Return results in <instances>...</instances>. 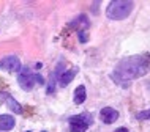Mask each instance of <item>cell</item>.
Wrapping results in <instances>:
<instances>
[{
  "label": "cell",
  "mask_w": 150,
  "mask_h": 132,
  "mask_svg": "<svg viewBox=\"0 0 150 132\" xmlns=\"http://www.w3.org/2000/svg\"><path fill=\"white\" fill-rule=\"evenodd\" d=\"M0 98H2L3 101H5L8 105H10V109L13 110L14 113H22V107L19 105V102H16L8 93H3V91H2V93H0Z\"/></svg>",
  "instance_id": "cell-8"
},
{
  "label": "cell",
  "mask_w": 150,
  "mask_h": 132,
  "mask_svg": "<svg viewBox=\"0 0 150 132\" xmlns=\"http://www.w3.org/2000/svg\"><path fill=\"white\" fill-rule=\"evenodd\" d=\"M79 41H81V43H87V41H88L87 31H79Z\"/></svg>",
  "instance_id": "cell-13"
},
{
  "label": "cell",
  "mask_w": 150,
  "mask_h": 132,
  "mask_svg": "<svg viewBox=\"0 0 150 132\" xmlns=\"http://www.w3.org/2000/svg\"><path fill=\"white\" fill-rule=\"evenodd\" d=\"M70 131L71 132H86L93 123V117L90 113H79L70 117Z\"/></svg>",
  "instance_id": "cell-3"
},
{
  "label": "cell",
  "mask_w": 150,
  "mask_h": 132,
  "mask_svg": "<svg viewBox=\"0 0 150 132\" xmlns=\"http://www.w3.org/2000/svg\"><path fill=\"white\" fill-rule=\"evenodd\" d=\"M150 58L145 55H133L127 57L117 63L111 74V79L122 87H128V83L134 79H139L149 73Z\"/></svg>",
  "instance_id": "cell-1"
},
{
  "label": "cell",
  "mask_w": 150,
  "mask_h": 132,
  "mask_svg": "<svg viewBox=\"0 0 150 132\" xmlns=\"http://www.w3.org/2000/svg\"><path fill=\"white\" fill-rule=\"evenodd\" d=\"M114 132H129V131L127 129V127H119V129H115Z\"/></svg>",
  "instance_id": "cell-14"
},
{
  "label": "cell",
  "mask_w": 150,
  "mask_h": 132,
  "mask_svg": "<svg viewBox=\"0 0 150 132\" xmlns=\"http://www.w3.org/2000/svg\"><path fill=\"white\" fill-rule=\"evenodd\" d=\"M136 118H137V119H149V121H150V109L136 113Z\"/></svg>",
  "instance_id": "cell-12"
},
{
  "label": "cell",
  "mask_w": 150,
  "mask_h": 132,
  "mask_svg": "<svg viewBox=\"0 0 150 132\" xmlns=\"http://www.w3.org/2000/svg\"><path fill=\"white\" fill-rule=\"evenodd\" d=\"M76 73H78V69H76V68H74V69H68V71H65V73L59 77V83H60L62 87H67L68 83H70L73 79H74Z\"/></svg>",
  "instance_id": "cell-10"
},
{
  "label": "cell",
  "mask_w": 150,
  "mask_h": 132,
  "mask_svg": "<svg viewBox=\"0 0 150 132\" xmlns=\"http://www.w3.org/2000/svg\"><path fill=\"white\" fill-rule=\"evenodd\" d=\"M0 68L6 71H11V73H19L21 71V61L16 55H8V57L0 60Z\"/></svg>",
  "instance_id": "cell-5"
},
{
  "label": "cell",
  "mask_w": 150,
  "mask_h": 132,
  "mask_svg": "<svg viewBox=\"0 0 150 132\" xmlns=\"http://www.w3.org/2000/svg\"><path fill=\"white\" fill-rule=\"evenodd\" d=\"M86 98H87L86 87H84V85H79V87L74 90V98H73V101H74V104H82L84 101H86Z\"/></svg>",
  "instance_id": "cell-11"
},
{
  "label": "cell",
  "mask_w": 150,
  "mask_h": 132,
  "mask_svg": "<svg viewBox=\"0 0 150 132\" xmlns=\"http://www.w3.org/2000/svg\"><path fill=\"white\" fill-rule=\"evenodd\" d=\"M100 118L104 124H112V123L117 121V118H119V112L115 109H112V107H104V109H101V112H100Z\"/></svg>",
  "instance_id": "cell-6"
},
{
  "label": "cell",
  "mask_w": 150,
  "mask_h": 132,
  "mask_svg": "<svg viewBox=\"0 0 150 132\" xmlns=\"http://www.w3.org/2000/svg\"><path fill=\"white\" fill-rule=\"evenodd\" d=\"M90 25L88 24V19H87V16L86 14H81L78 16V17L74 19L71 24H70V29H74V30H78V31H86V29Z\"/></svg>",
  "instance_id": "cell-7"
},
{
  "label": "cell",
  "mask_w": 150,
  "mask_h": 132,
  "mask_svg": "<svg viewBox=\"0 0 150 132\" xmlns=\"http://www.w3.org/2000/svg\"><path fill=\"white\" fill-rule=\"evenodd\" d=\"M134 3L129 0H114L106 8V16L111 21H123L131 14Z\"/></svg>",
  "instance_id": "cell-2"
},
{
  "label": "cell",
  "mask_w": 150,
  "mask_h": 132,
  "mask_svg": "<svg viewBox=\"0 0 150 132\" xmlns=\"http://www.w3.org/2000/svg\"><path fill=\"white\" fill-rule=\"evenodd\" d=\"M14 127V118L11 115H0V131H10Z\"/></svg>",
  "instance_id": "cell-9"
},
{
  "label": "cell",
  "mask_w": 150,
  "mask_h": 132,
  "mask_svg": "<svg viewBox=\"0 0 150 132\" xmlns=\"http://www.w3.org/2000/svg\"><path fill=\"white\" fill-rule=\"evenodd\" d=\"M18 82H19V85H21L22 90H25V91H30L32 88L35 87V82H38V83H44V80H43L41 75H38V74H32L29 69L22 71V73L19 74Z\"/></svg>",
  "instance_id": "cell-4"
}]
</instances>
